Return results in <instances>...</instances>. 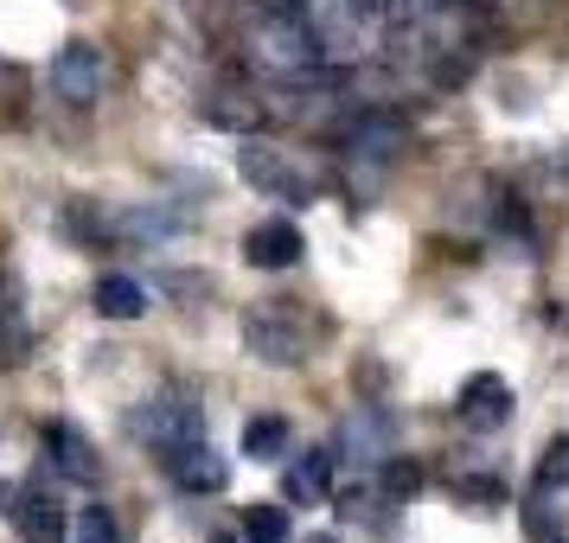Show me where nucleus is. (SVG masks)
I'll use <instances>...</instances> for the list:
<instances>
[{
  "mask_svg": "<svg viewBox=\"0 0 569 543\" xmlns=\"http://www.w3.org/2000/svg\"><path fill=\"white\" fill-rule=\"evenodd\" d=\"M282 492L295 499V505H320V499L333 492V454H327V448H313V454H301V461L288 466Z\"/></svg>",
  "mask_w": 569,
  "mask_h": 543,
  "instance_id": "nucleus-12",
  "label": "nucleus"
},
{
  "mask_svg": "<svg viewBox=\"0 0 569 543\" xmlns=\"http://www.w3.org/2000/svg\"><path fill=\"white\" fill-rule=\"evenodd\" d=\"M410 148V122L403 115H390V109H359L352 122H346V154L352 160H371V167H385Z\"/></svg>",
  "mask_w": 569,
  "mask_h": 543,
  "instance_id": "nucleus-7",
  "label": "nucleus"
},
{
  "mask_svg": "<svg viewBox=\"0 0 569 543\" xmlns=\"http://www.w3.org/2000/svg\"><path fill=\"white\" fill-rule=\"evenodd\" d=\"M71 543H122V531H116V517H109L103 505H83V512L71 517Z\"/></svg>",
  "mask_w": 569,
  "mask_h": 543,
  "instance_id": "nucleus-21",
  "label": "nucleus"
},
{
  "mask_svg": "<svg viewBox=\"0 0 569 543\" xmlns=\"http://www.w3.org/2000/svg\"><path fill=\"white\" fill-rule=\"evenodd\" d=\"M237 173L257 185L262 199H282V205H308V180H301V167L282 154V148H262L243 134V148H237Z\"/></svg>",
  "mask_w": 569,
  "mask_h": 543,
  "instance_id": "nucleus-4",
  "label": "nucleus"
},
{
  "mask_svg": "<svg viewBox=\"0 0 569 543\" xmlns=\"http://www.w3.org/2000/svg\"><path fill=\"white\" fill-rule=\"evenodd\" d=\"M301 250H308V243H301V231H295L288 218H269L257 231H243V262H250V269H269V275H276V269H295Z\"/></svg>",
  "mask_w": 569,
  "mask_h": 543,
  "instance_id": "nucleus-9",
  "label": "nucleus"
},
{
  "mask_svg": "<svg viewBox=\"0 0 569 543\" xmlns=\"http://www.w3.org/2000/svg\"><path fill=\"white\" fill-rule=\"evenodd\" d=\"M557 486H569V435H557L550 448H543V461H538V492L550 499Z\"/></svg>",
  "mask_w": 569,
  "mask_h": 543,
  "instance_id": "nucleus-22",
  "label": "nucleus"
},
{
  "mask_svg": "<svg viewBox=\"0 0 569 543\" xmlns=\"http://www.w3.org/2000/svg\"><path fill=\"white\" fill-rule=\"evenodd\" d=\"M492 231L512 243V257H531V243H538V231H531V211L518 205L512 192H499V199H492Z\"/></svg>",
  "mask_w": 569,
  "mask_h": 543,
  "instance_id": "nucleus-16",
  "label": "nucleus"
},
{
  "mask_svg": "<svg viewBox=\"0 0 569 543\" xmlns=\"http://www.w3.org/2000/svg\"><path fill=\"white\" fill-rule=\"evenodd\" d=\"M199 115H206L211 129H237V134H250L262 122V109L250 103V97H237V90H218V97H206L199 103Z\"/></svg>",
  "mask_w": 569,
  "mask_h": 543,
  "instance_id": "nucleus-15",
  "label": "nucleus"
},
{
  "mask_svg": "<svg viewBox=\"0 0 569 543\" xmlns=\"http://www.w3.org/2000/svg\"><path fill=\"white\" fill-rule=\"evenodd\" d=\"M27 345H32V333L20 326V313H0V371L27 364Z\"/></svg>",
  "mask_w": 569,
  "mask_h": 543,
  "instance_id": "nucleus-23",
  "label": "nucleus"
},
{
  "mask_svg": "<svg viewBox=\"0 0 569 543\" xmlns=\"http://www.w3.org/2000/svg\"><path fill=\"white\" fill-rule=\"evenodd\" d=\"M64 237H71V243H83V250H97V243H109V237H116V218H109V211H97V199H71V205H64Z\"/></svg>",
  "mask_w": 569,
  "mask_h": 543,
  "instance_id": "nucleus-14",
  "label": "nucleus"
},
{
  "mask_svg": "<svg viewBox=\"0 0 569 543\" xmlns=\"http://www.w3.org/2000/svg\"><path fill=\"white\" fill-rule=\"evenodd\" d=\"M308 543H333V537H308Z\"/></svg>",
  "mask_w": 569,
  "mask_h": 543,
  "instance_id": "nucleus-28",
  "label": "nucleus"
},
{
  "mask_svg": "<svg viewBox=\"0 0 569 543\" xmlns=\"http://www.w3.org/2000/svg\"><path fill=\"white\" fill-rule=\"evenodd\" d=\"M455 499H467V505H506V480L499 473H455Z\"/></svg>",
  "mask_w": 569,
  "mask_h": 543,
  "instance_id": "nucleus-20",
  "label": "nucleus"
},
{
  "mask_svg": "<svg viewBox=\"0 0 569 543\" xmlns=\"http://www.w3.org/2000/svg\"><path fill=\"white\" fill-rule=\"evenodd\" d=\"M346 7H352L359 20H378V13H390V0H346Z\"/></svg>",
  "mask_w": 569,
  "mask_h": 543,
  "instance_id": "nucleus-26",
  "label": "nucleus"
},
{
  "mask_svg": "<svg viewBox=\"0 0 569 543\" xmlns=\"http://www.w3.org/2000/svg\"><path fill=\"white\" fill-rule=\"evenodd\" d=\"M134 429L148 435V448H154L160 461H180L186 448H199V441H206V403H199L186 384H167L154 403L141 410Z\"/></svg>",
  "mask_w": 569,
  "mask_h": 543,
  "instance_id": "nucleus-1",
  "label": "nucleus"
},
{
  "mask_svg": "<svg viewBox=\"0 0 569 543\" xmlns=\"http://www.w3.org/2000/svg\"><path fill=\"white\" fill-rule=\"evenodd\" d=\"M109 83V58L103 46H90V39H71L64 52L52 58V90L64 103H97Z\"/></svg>",
  "mask_w": 569,
  "mask_h": 543,
  "instance_id": "nucleus-6",
  "label": "nucleus"
},
{
  "mask_svg": "<svg viewBox=\"0 0 569 543\" xmlns=\"http://www.w3.org/2000/svg\"><path fill=\"white\" fill-rule=\"evenodd\" d=\"M211 543H237V537H231V531H218V537H211Z\"/></svg>",
  "mask_w": 569,
  "mask_h": 543,
  "instance_id": "nucleus-27",
  "label": "nucleus"
},
{
  "mask_svg": "<svg viewBox=\"0 0 569 543\" xmlns=\"http://www.w3.org/2000/svg\"><path fill=\"white\" fill-rule=\"evenodd\" d=\"M116 237H122V243H160V237H173V218L154 211V205L116 211Z\"/></svg>",
  "mask_w": 569,
  "mask_h": 543,
  "instance_id": "nucleus-18",
  "label": "nucleus"
},
{
  "mask_svg": "<svg viewBox=\"0 0 569 543\" xmlns=\"http://www.w3.org/2000/svg\"><path fill=\"white\" fill-rule=\"evenodd\" d=\"M525 537H531V543H563V524L550 517L543 492H538V499H525Z\"/></svg>",
  "mask_w": 569,
  "mask_h": 543,
  "instance_id": "nucleus-25",
  "label": "nucleus"
},
{
  "mask_svg": "<svg viewBox=\"0 0 569 543\" xmlns=\"http://www.w3.org/2000/svg\"><path fill=\"white\" fill-rule=\"evenodd\" d=\"M0 505L13 517L20 543H71V524L58 512V499L46 492V480H32V486H7L0 480Z\"/></svg>",
  "mask_w": 569,
  "mask_h": 543,
  "instance_id": "nucleus-3",
  "label": "nucleus"
},
{
  "mask_svg": "<svg viewBox=\"0 0 569 543\" xmlns=\"http://www.w3.org/2000/svg\"><path fill=\"white\" fill-rule=\"evenodd\" d=\"M39 448H46V461L64 473V480H78V486H90L97 473H103V461H97V448L71 429V422H46V435H39Z\"/></svg>",
  "mask_w": 569,
  "mask_h": 543,
  "instance_id": "nucleus-10",
  "label": "nucleus"
},
{
  "mask_svg": "<svg viewBox=\"0 0 569 543\" xmlns=\"http://www.w3.org/2000/svg\"><path fill=\"white\" fill-rule=\"evenodd\" d=\"M90 308L103 313V320H141L148 313V288L134 282V275H103L97 294H90Z\"/></svg>",
  "mask_w": 569,
  "mask_h": 543,
  "instance_id": "nucleus-13",
  "label": "nucleus"
},
{
  "mask_svg": "<svg viewBox=\"0 0 569 543\" xmlns=\"http://www.w3.org/2000/svg\"><path fill=\"white\" fill-rule=\"evenodd\" d=\"M339 454L352 466H385L397 454V415L385 403H359L346 415V429H339Z\"/></svg>",
  "mask_w": 569,
  "mask_h": 543,
  "instance_id": "nucleus-5",
  "label": "nucleus"
},
{
  "mask_svg": "<svg viewBox=\"0 0 569 543\" xmlns=\"http://www.w3.org/2000/svg\"><path fill=\"white\" fill-rule=\"evenodd\" d=\"M243 345H250L262 364H301L308 345H313V326L301 320L295 301H262V308L243 313Z\"/></svg>",
  "mask_w": 569,
  "mask_h": 543,
  "instance_id": "nucleus-2",
  "label": "nucleus"
},
{
  "mask_svg": "<svg viewBox=\"0 0 569 543\" xmlns=\"http://www.w3.org/2000/svg\"><path fill=\"white\" fill-rule=\"evenodd\" d=\"M243 454H250V461H282L288 454V422L282 415H250V422H243Z\"/></svg>",
  "mask_w": 569,
  "mask_h": 543,
  "instance_id": "nucleus-17",
  "label": "nucleus"
},
{
  "mask_svg": "<svg viewBox=\"0 0 569 543\" xmlns=\"http://www.w3.org/2000/svg\"><path fill=\"white\" fill-rule=\"evenodd\" d=\"M243 531H250L257 543H288V517H282V505H250Z\"/></svg>",
  "mask_w": 569,
  "mask_h": 543,
  "instance_id": "nucleus-24",
  "label": "nucleus"
},
{
  "mask_svg": "<svg viewBox=\"0 0 569 543\" xmlns=\"http://www.w3.org/2000/svg\"><path fill=\"white\" fill-rule=\"evenodd\" d=\"M167 466H173L180 492H224V486H231V461H224V454H211L206 441H199V448H186L180 461H167Z\"/></svg>",
  "mask_w": 569,
  "mask_h": 543,
  "instance_id": "nucleus-11",
  "label": "nucleus"
},
{
  "mask_svg": "<svg viewBox=\"0 0 569 543\" xmlns=\"http://www.w3.org/2000/svg\"><path fill=\"white\" fill-rule=\"evenodd\" d=\"M461 422L473 435H492V429H506L512 422V384L499 378V371H473L461 384Z\"/></svg>",
  "mask_w": 569,
  "mask_h": 543,
  "instance_id": "nucleus-8",
  "label": "nucleus"
},
{
  "mask_svg": "<svg viewBox=\"0 0 569 543\" xmlns=\"http://www.w3.org/2000/svg\"><path fill=\"white\" fill-rule=\"evenodd\" d=\"M378 486H385L390 505H403V499H416V492H422V466H416V461H397V454H390V461L378 466Z\"/></svg>",
  "mask_w": 569,
  "mask_h": 543,
  "instance_id": "nucleus-19",
  "label": "nucleus"
}]
</instances>
